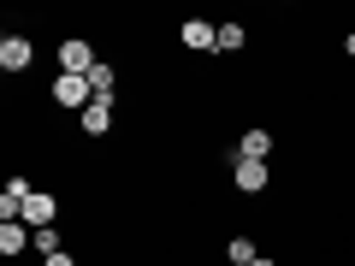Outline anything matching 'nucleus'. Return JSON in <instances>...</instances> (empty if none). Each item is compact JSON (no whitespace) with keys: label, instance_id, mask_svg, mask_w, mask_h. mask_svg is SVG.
Here are the masks:
<instances>
[{"label":"nucleus","instance_id":"nucleus-1","mask_svg":"<svg viewBox=\"0 0 355 266\" xmlns=\"http://www.w3.org/2000/svg\"><path fill=\"white\" fill-rule=\"evenodd\" d=\"M48 101L53 107H71V113H83L89 101H95V89H89V77H77V71H60L48 83Z\"/></svg>","mask_w":355,"mask_h":266},{"label":"nucleus","instance_id":"nucleus-2","mask_svg":"<svg viewBox=\"0 0 355 266\" xmlns=\"http://www.w3.org/2000/svg\"><path fill=\"white\" fill-rule=\"evenodd\" d=\"M30 65H36V42H30V36H18V30H6V36H0V71L24 77Z\"/></svg>","mask_w":355,"mask_h":266},{"label":"nucleus","instance_id":"nucleus-3","mask_svg":"<svg viewBox=\"0 0 355 266\" xmlns=\"http://www.w3.org/2000/svg\"><path fill=\"white\" fill-rule=\"evenodd\" d=\"M95 65H101L95 42H83V36H65V42H60V71H77V77H89Z\"/></svg>","mask_w":355,"mask_h":266},{"label":"nucleus","instance_id":"nucleus-4","mask_svg":"<svg viewBox=\"0 0 355 266\" xmlns=\"http://www.w3.org/2000/svg\"><path fill=\"white\" fill-rule=\"evenodd\" d=\"M231 184H237L243 195H261L266 184H272V166L266 160H231Z\"/></svg>","mask_w":355,"mask_h":266},{"label":"nucleus","instance_id":"nucleus-5","mask_svg":"<svg viewBox=\"0 0 355 266\" xmlns=\"http://www.w3.org/2000/svg\"><path fill=\"white\" fill-rule=\"evenodd\" d=\"M178 42H184L190 53H214L219 48V24H207V18H184V24H178Z\"/></svg>","mask_w":355,"mask_h":266},{"label":"nucleus","instance_id":"nucleus-6","mask_svg":"<svg viewBox=\"0 0 355 266\" xmlns=\"http://www.w3.org/2000/svg\"><path fill=\"white\" fill-rule=\"evenodd\" d=\"M18 219H24L30 231H48V225H60V195L36 190V195H30V202H24V213H18Z\"/></svg>","mask_w":355,"mask_h":266},{"label":"nucleus","instance_id":"nucleus-7","mask_svg":"<svg viewBox=\"0 0 355 266\" xmlns=\"http://www.w3.org/2000/svg\"><path fill=\"white\" fill-rule=\"evenodd\" d=\"M24 249H36V231H30L24 219H0V254H6V260H18Z\"/></svg>","mask_w":355,"mask_h":266},{"label":"nucleus","instance_id":"nucleus-8","mask_svg":"<svg viewBox=\"0 0 355 266\" xmlns=\"http://www.w3.org/2000/svg\"><path fill=\"white\" fill-rule=\"evenodd\" d=\"M30 195H36V184H30L24 172H12V177H6V190H0V219H18Z\"/></svg>","mask_w":355,"mask_h":266},{"label":"nucleus","instance_id":"nucleus-9","mask_svg":"<svg viewBox=\"0 0 355 266\" xmlns=\"http://www.w3.org/2000/svg\"><path fill=\"white\" fill-rule=\"evenodd\" d=\"M77 130H83V136H107V130H113V101H107V95H95V101L77 113Z\"/></svg>","mask_w":355,"mask_h":266},{"label":"nucleus","instance_id":"nucleus-10","mask_svg":"<svg viewBox=\"0 0 355 266\" xmlns=\"http://www.w3.org/2000/svg\"><path fill=\"white\" fill-rule=\"evenodd\" d=\"M237 160H272V130L249 125V130L237 136Z\"/></svg>","mask_w":355,"mask_h":266},{"label":"nucleus","instance_id":"nucleus-11","mask_svg":"<svg viewBox=\"0 0 355 266\" xmlns=\"http://www.w3.org/2000/svg\"><path fill=\"white\" fill-rule=\"evenodd\" d=\"M243 48H249V30L243 24H219V48L214 53H243Z\"/></svg>","mask_w":355,"mask_h":266},{"label":"nucleus","instance_id":"nucleus-12","mask_svg":"<svg viewBox=\"0 0 355 266\" xmlns=\"http://www.w3.org/2000/svg\"><path fill=\"white\" fill-rule=\"evenodd\" d=\"M225 260H231V266H254V260H261V249H254L249 237H231V242H225Z\"/></svg>","mask_w":355,"mask_h":266},{"label":"nucleus","instance_id":"nucleus-13","mask_svg":"<svg viewBox=\"0 0 355 266\" xmlns=\"http://www.w3.org/2000/svg\"><path fill=\"white\" fill-rule=\"evenodd\" d=\"M113 83H119V71H113V65H95V71H89V89H95V95H107V101H113Z\"/></svg>","mask_w":355,"mask_h":266},{"label":"nucleus","instance_id":"nucleus-14","mask_svg":"<svg viewBox=\"0 0 355 266\" xmlns=\"http://www.w3.org/2000/svg\"><path fill=\"white\" fill-rule=\"evenodd\" d=\"M60 249H65V242H60V231H53V225L36 231V254H42V260H48V254H60Z\"/></svg>","mask_w":355,"mask_h":266},{"label":"nucleus","instance_id":"nucleus-15","mask_svg":"<svg viewBox=\"0 0 355 266\" xmlns=\"http://www.w3.org/2000/svg\"><path fill=\"white\" fill-rule=\"evenodd\" d=\"M42 266H77V254H71V249H60V254H48Z\"/></svg>","mask_w":355,"mask_h":266},{"label":"nucleus","instance_id":"nucleus-16","mask_svg":"<svg viewBox=\"0 0 355 266\" xmlns=\"http://www.w3.org/2000/svg\"><path fill=\"white\" fill-rule=\"evenodd\" d=\"M343 53H349V60H355V30H349V36H343Z\"/></svg>","mask_w":355,"mask_h":266},{"label":"nucleus","instance_id":"nucleus-17","mask_svg":"<svg viewBox=\"0 0 355 266\" xmlns=\"http://www.w3.org/2000/svg\"><path fill=\"white\" fill-rule=\"evenodd\" d=\"M254 266H279V260H272V254H261V260H254Z\"/></svg>","mask_w":355,"mask_h":266}]
</instances>
